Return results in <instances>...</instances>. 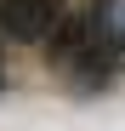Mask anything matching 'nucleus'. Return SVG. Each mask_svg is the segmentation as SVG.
Returning a JSON list of instances; mask_svg holds the SVG:
<instances>
[{"mask_svg":"<svg viewBox=\"0 0 125 131\" xmlns=\"http://www.w3.org/2000/svg\"><path fill=\"white\" fill-rule=\"evenodd\" d=\"M62 23V0H0V34L6 40H51V29Z\"/></svg>","mask_w":125,"mask_h":131,"instance_id":"1","label":"nucleus"},{"mask_svg":"<svg viewBox=\"0 0 125 131\" xmlns=\"http://www.w3.org/2000/svg\"><path fill=\"white\" fill-rule=\"evenodd\" d=\"M0 91H6V51H0Z\"/></svg>","mask_w":125,"mask_h":131,"instance_id":"2","label":"nucleus"}]
</instances>
